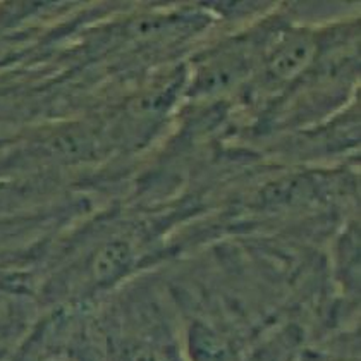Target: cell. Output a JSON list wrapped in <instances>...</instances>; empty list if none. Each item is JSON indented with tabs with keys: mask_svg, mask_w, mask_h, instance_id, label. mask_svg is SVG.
Returning a JSON list of instances; mask_svg holds the SVG:
<instances>
[{
	"mask_svg": "<svg viewBox=\"0 0 361 361\" xmlns=\"http://www.w3.org/2000/svg\"><path fill=\"white\" fill-rule=\"evenodd\" d=\"M310 56H312V43L306 38H294V40H289L286 45H282L281 50L276 54L274 71H277V74H281V76L289 78L303 68Z\"/></svg>",
	"mask_w": 361,
	"mask_h": 361,
	"instance_id": "obj_1",
	"label": "cell"
}]
</instances>
